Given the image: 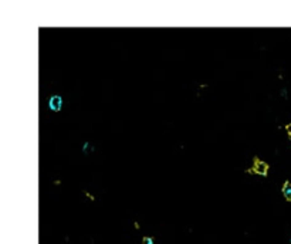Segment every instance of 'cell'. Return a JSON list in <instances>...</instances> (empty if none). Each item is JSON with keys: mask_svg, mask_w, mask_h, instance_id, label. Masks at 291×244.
I'll return each instance as SVG.
<instances>
[{"mask_svg": "<svg viewBox=\"0 0 291 244\" xmlns=\"http://www.w3.org/2000/svg\"><path fill=\"white\" fill-rule=\"evenodd\" d=\"M284 129H285V132H287L288 138H291V122L287 124V125H284Z\"/></svg>", "mask_w": 291, "mask_h": 244, "instance_id": "5b68a950", "label": "cell"}, {"mask_svg": "<svg viewBox=\"0 0 291 244\" xmlns=\"http://www.w3.org/2000/svg\"><path fill=\"white\" fill-rule=\"evenodd\" d=\"M134 227H135L137 230H139V223H138V222H134Z\"/></svg>", "mask_w": 291, "mask_h": 244, "instance_id": "52a82bcc", "label": "cell"}, {"mask_svg": "<svg viewBox=\"0 0 291 244\" xmlns=\"http://www.w3.org/2000/svg\"><path fill=\"white\" fill-rule=\"evenodd\" d=\"M61 104H63V100L60 95H53L50 100H48V107L53 112H58L61 109Z\"/></svg>", "mask_w": 291, "mask_h": 244, "instance_id": "7a4b0ae2", "label": "cell"}, {"mask_svg": "<svg viewBox=\"0 0 291 244\" xmlns=\"http://www.w3.org/2000/svg\"><path fill=\"white\" fill-rule=\"evenodd\" d=\"M281 193H283L284 199L287 202H291V182L290 180H284L283 186H281Z\"/></svg>", "mask_w": 291, "mask_h": 244, "instance_id": "3957f363", "label": "cell"}, {"mask_svg": "<svg viewBox=\"0 0 291 244\" xmlns=\"http://www.w3.org/2000/svg\"><path fill=\"white\" fill-rule=\"evenodd\" d=\"M142 244H153V237L145 236L144 238H142Z\"/></svg>", "mask_w": 291, "mask_h": 244, "instance_id": "277c9868", "label": "cell"}, {"mask_svg": "<svg viewBox=\"0 0 291 244\" xmlns=\"http://www.w3.org/2000/svg\"><path fill=\"white\" fill-rule=\"evenodd\" d=\"M269 169H270V165L264 160H260L258 156H254L253 158V166L249 167L246 170V173H250V175H261V176H267L269 175Z\"/></svg>", "mask_w": 291, "mask_h": 244, "instance_id": "6da1fadb", "label": "cell"}, {"mask_svg": "<svg viewBox=\"0 0 291 244\" xmlns=\"http://www.w3.org/2000/svg\"><path fill=\"white\" fill-rule=\"evenodd\" d=\"M84 195H85V196H87V197H88V199H91V200H95V197L92 196L91 193H88V192H87V190H84Z\"/></svg>", "mask_w": 291, "mask_h": 244, "instance_id": "8992f818", "label": "cell"}]
</instances>
